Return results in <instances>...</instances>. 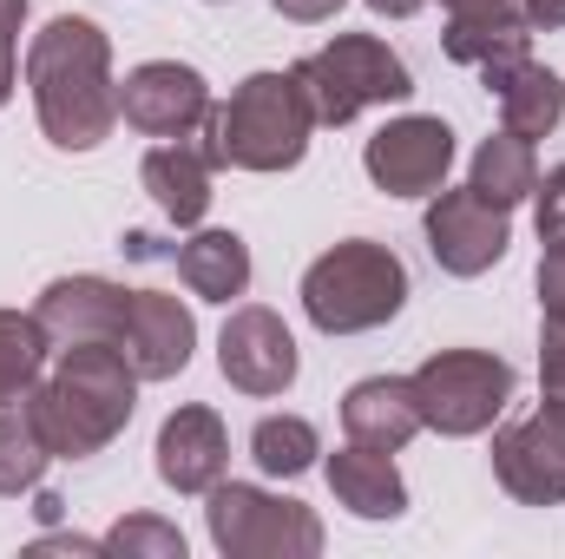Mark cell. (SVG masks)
Listing matches in <instances>:
<instances>
[{
    "instance_id": "obj_16",
    "label": "cell",
    "mask_w": 565,
    "mask_h": 559,
    "mask_svg": "<svg viewBox=\"0 0 565 559\" xmlns=\"http://www.w3.org/2000/svg\"><path fill=\"white\" fill-rule=\"evenodd\" d=\"M211 178H217V151L211 139H158L139 165V184L151 191V204L178 224V231H198L204 211H211Z\"/></svg>"
},
{
    "instance_id": "obj_15",
    "label": "cell",
    "mask_w": 565,
    "mask_h": 559,
    "mask_svg": "<svg viewBox=\"0 0 565 559\" xmlns=\"http://www.w3.org/2000/svg\"><path fill=\"white\" fill-rule=\"evenodd\" d=\"M126 303H132V289L113 277H53L40 289L33 316L53 336V349H73V342H119Z\"/></svg>"
},
{
    "instance_id": "obj_33",
    "label": "cell",
    "mask_w": 565,
    "mask_h": 559,
    "mask_svg": "<svg viewBox=\"0 0 565 559\" xmlns=\"http://www.w3.org/2000/svg\"><path fill=\"white\" fill-rule=\"evenodd\" d=\"M440 7H447V20H467V13H507L520 0H440Z\"/></svg>"
},
{
    "instance_id": "obj_4",
    "label": "cell",
    "mask_w": 565,
    "mask_h": 559,
    "mask_svg": "<svg viewBox=\"0 0 565 559\" xmlns=\"http://www.w3.org/2000/svg\"><path fill=\"white\" fill-rule=\"evenodd\" d=\"M402 303H408V264L375 238H349L302 271V316L322 336H369L395 323Z\"/></svg>"
},
{
    "instance_id": "obj_10",
    "label": "cell",
    "mask_w": 565,
    "mask_h": 559,
    "mask_svg": "<svg viewBox=\"0 0 565 559\" xmlns=\"http://www.w3.org/2000/svg\"><path fill=\"white\" fill-rule=\"evenodd\" d=\"M217 369H224V382L237 395L270 402V395H289L296 389L302 356H296V336H289V323H282L277 309L237 303L231 323H224V336H217Z\"/></svg>"
},
{
    "instance_id": "obj_7",
    "label": "cell",
    "mask_w": 565,
    "mask_h": 559,
    "mask_svg": "<svg viewBox=\"0 0 565 559\" xmlns=\"http://www.w3.org/2000/svg\"><path fill=\"white\" fill-rule=\"evenodd\" d=\"M415 402H422V428L447 434V441H473L487 434L500 409L513 402V362L493 349H440L408 376Z\"/></svg>"
},
{
    "instance_id": "obj_19",
    "label": "cell",
    "mask_w": 565,
    "mask_h": 559,
    "mask_svg": "<svg viewBox=\"0 0 565 559\" xmlns=\"http://www.w3.org/2000/svg\"><path fill=\"white\" fill-rule=\"evenodd\" d=\"M329 494L355 520H402L408 514V481H402L395 454L362 447V441H349V447L329 454Z\"/></svg>"
},
{
    "instance_id": "obj_27",
    "label": "cell",
    "mask_w": 565,
    "mask_h": 559,
    "mask_svg": "<svg viewBox=\"0 0 565 559\" xmlns=\"http://www.w3.org/2000/svg\"><path fill=\"white\" fill-rule=\"evenodd\" d=\"M540 402L565 409V323H540Z\"/></svg>"
},
{
    "instance_id": "obj_34",
    "label": "cell",
    "mask_w": 565,
    "mask_h": 559,
    "mask_svg": "<svg viewBox=\"0 0 565 559\" xmlns=\"http://www.w3.org/2000/svg\"><path fill=\"white\" fill-rule=\"evenodd\" d=\"M369 7H375L382 20H408V13H422L427 0H369Z\"/></svg>"
},
{
    "instance_id": "obj_31",
    "label": "cell",
    "mask_w": 565,
    "mask_h": 559,
    "mask_svg": "<svg viewBox=\"0 0 565 559\" xmlns=\"http://www.w3.org/2000/svg\"><path fill=\"white\" fill-rule=\"evenodd\" d=\"M282 20H296V27H322V20H335L342 13V0H270Z\"/></svg>"
},
{
    "instance_id": "obj_29",
    "label": "cell",
    "mask_w": 565,
    "mask_h": 559,
    "mask_svg": "<svg viewBox=\"0 0 565 559\" xmlns=\"http://www.w3.org/2000/svg\"><path fill=\"white\" fill-rule=\"evenodd\" d=\"M20 27H26V0H0V106L13 99V86H20Z\"/></svg>"
},
{
    "instance_id": "obj_28",
    "label": "cell",
    "mask_w": 565,
    "mask_h": 559,
    "mask_svg": "<svg viewBox=\"0 0 565 559\" xmlns=\"http://www.w3.org/2000/svg\"><path fill=\"white\" fill-rule=\"evenodd\" d=\"M533 204H540V244H546V251H565V165H553V171L540 178Z\"/></svg>"
},
{
    "instance_id": "obj_23",
    "label": "cell",
    "mask_w": 565,
    "mask_h": 559,
    "mask_svg": "<svg viewBox=\"0 0 565 559\" xmlns=\"http://www.w3.org/2000/svg\"><path fill=\"white\" fill-rule=\"evenodd\" d=\"M53 362V336L40 329L33 309H0V409L7 402H26L33 382L46 376Z\"/></svg>"
},
{
    "instance_id": "obj_20",
    "label": "cell",
    "mask_w": 565,
    "mask_h": 559,
    "mask_svg": "<svg viewBox=\"0 0 565 559\" xmlns=\"http://www.w3.org/2000/svg\"><path fill=\"white\" fill-rule=\"evenodd\" d=\"M178 277L198 303H237L250 289V244L237 231H191L178 244Z\"/></svg>"
},
{
    "instance_id": "obj_6",
    "label": "cell",
    "mask_w": 565,
    "mask_h": 559,
    "mask_svg": "<svg viewBox=\"0 0 565 559\" xmlns=\"http://www.w3.org/2000/svg\"><path fill=\"white\" fill-rule=\"evenodd\" d=\"M211 547L224 559H316L322 553V520L302 500H282L250 481H217L204 507Z\"/></svg>"
},
{
    "instance_id": "obj_2",
    "label": "cell",
    "mask_w": 565,
    "mask_h": 559,
    "mask_svg": "<svg viewBox=\"0 0 565 559\" xmlns=\"http://www.w3.org/2000/svg\"><path fill=\"white\" fill-rule=\"evenodd\" d=\"M26 409L40 421L53 461H93L126 434L139 409V376L113 342H73V349H53Z\"/></svg>"
},
{
    "instance_id": "obj_13",
    "label": "cell",
    "mask_w": 565,
    "mask_h": 559,
    "mask_svg": "<svg viewBox=\"0 0 565 559\" xmlns=\"http://www.w3.org/2000/svg\"><path fill=\"white\" fill-rule=\"evenodd\" d=\"M139 382H171L191 369V349H198V316L164 296V289H132L126 303V323H119V342H113Z\"/></svg>"
},
{
    "instance_id": "obj_11",
    "label": "cell",
    "mask_w": 565,
    "mask_h": 559,
    "mask_svg": "<svg viewBox=\"0 0 565 559\" xmlns=\"http://www.w3.org/2000/svg\"><path fill=\"white\" fill-rule=\"evenodd\" d=\"M513 211H493L487 198H473V184H460V191H434L427 198V251H434V264L447 271V277H487L500 257H507V244H513V224H507Z\"/></svg>"
},
{
    "instance_id": "obj_26",
    "label": "cell",
    "mask_w": 565,
    "mask_h": 559,
    "mask_svg": "<svg viewBox=\"0 0 565 559\" xmlns=\"http://www.w3.org/2000/svg\"><path fill=\"white\" fill-rule=\"evenodd\" d=\"M106 553H126V559H184V534L158 514H126L113 534H106Z\"/></svg>"
},
{
    "instance_id": "obj_8",
    "label": "cell",
    "mask_w": 565,
    "mask_h": 559,
    "mask_svg": "<svg viewBox=\"0 0 565 559\" xmlns=\"http://www.w3.org/2000/svg\"><path fill=\"white\" fill-rule=\"evenodd\" d=\"M211 113H217L211 80L184 60H145L119 86V119L145 139H198Z\"/></svg>"
},
{
    "instance_id": "obj_24",
    "label": "cell",
    "mask_w": 565,
    "mask_h": 559,
    "mask_svg": "<svg viewBox=\"0 0 565 559\" xmlns=\"http://www.w3.org/2000/svg\"><path fill=\"white\" fill-rule=\"evenodd\" d=\"M316 454H322V434H316V421L309 415H264L257 428H250V461H257L270 481H296V474H309Z\"/></svg>"
},
{
    "instance_id": "obj_12",
    "label": "cell",
    "mask_w": 565,
    "mask_h": 559,
    "mask_svg": "<svg viewBox=\"0 0 565 559\" xmlns=\"http://www.w3.org/2000/svg\"><path fill=\"white\" fill-rule=\"evenodd\" d=\"M493 474L520 507H559L565 500V409H533L526 421L493 434Z\"/></svg>"
},
{
    "instance_id": "obj_17",
    "label": "cell",
    "mask_w": 565,
    "mask_h": 559,
    "mask_svg": "<svg viewBox=\"0 0 565 559\" xmlns=\"http://www.w3.org/2000/svg\"><path fill=\"white\" fill-rule=\"evenodd\" d=\"M342 434L362 441V447H382V454H402L415 434H422V402H415V382L408 376H369L342 395Z\"/></svg>"
},
{
    "instance_id": "obj_32",
    "label": "cell",
    "mask_w": 565,
    "mask_h": 559,
    "mask_svg": "<svg viewBox=\"0 0 565 559\" xmlns=\"http://www.w3.org/2000/svg\"><path fill=\"white\" fill-rule=\"evenodd\" d=\"M520 13H526L533 33H559L565 27V0H520Z\"/></svg>"
},
{
    "instance_id": "obj_9",
    "label": "cell",
    "mask_w": 565,
    "mask_h": 559,
    "mask_svg": "<svg viewBox=\"0 0 565 559\" xmlns=\"http://www.w3.org/2000/svg\"><path fill=\"white\" fill-rule=\"evenodd\" d=\"M362 171L388 198H434L454 171V126L434 113H402L362 145Z\"/></svg>"
},
{
    "instance_id": "obj_25",
    "label": "cell",
    "mask_w": 565,
    "mask_h": 559,
    "mask_svg": "<svg viewBox=\"0 0 565 559\" xmlns=\"http://www.w3.org/2000/svg\"><path fill=\"white\" fill-rule=\"evenodd\" d=\"M46 467H53V447H46L33 409L26 402H7L0 409V494H33Z\"/></svg>"
},
{
    "instance_id": "obj_18",
    "label": "cell",
    "mask_w": 565,
    "mask_h": 559,
    "mask_svg": "<svg viewBox=\"0 0 565 559\" xmlns=\"http://www.w3.org/2000/svg\"><path fill=\"white\" fill-rule=\"evenodd\" d=\"M440 46H447V60L473 66L487 80V93H493L513 66L533 60V27H526L520 7H507V13H467V20H447Z\"/></svg>"
},
{
    "instance_id": "obj_21",
    "label": "cell",
    "mask_w": 565,
    "mask_h": 559,
    "mask_svg": "<svg viewBox=\"0 0 565 559\" xmlns=\"http://www.w3.org/2000/svg\"><path fill=\"white\" fill-rule=\"evenodd\" d=\"M467 184H473V198H487L493 211H513V204H526L533 191H540V151L533 139H520V133H493V139H480L473 151V165H467Z\"/></svg>"
},
{
    "instance_id": "obj_1",
    "label": "cell",
    "mask_w": 565,
    "mask_h": 559,
    "mask_svg": "<svg viewBox=\"0 0 565 559\" xmlns=\"http://www.w3.org/2000/svg\"><path fill=\"white\" fill-rule=\"evenodd\" d=\"M26 93L40 113V133L60 151H99L119 126V80H113V40L86 13H53L26 40Z\"/></svg>"
},
{
    "instance_id": "obj_35",
    "label": "cell",
    "mask_w": 565,
    "mask_h": 559,
    "mask_svg": "<svg viewBox=\"0 0 565 559\" xmlns=\"http://www.w3.org/2000/svg\"><path fill=\"white\" fill-rule=\"evenodd\" d=\"M211 7H217V0H211Z\"/></svg>"
},
{
    "instance_id": "obj_30",
    "label": "cell",
    "mask_w": 565,
    "mask_h": 559,
    "mask_svg": "<svg viewBox=\"0 0 565 559\" xmlns=\"http://www.w3.org/2000/svg\"><path fill=\"white\" fill-rule=\"evenodd\" d=\"M540 309L565 323V251H546L540 257Z\"/></svg>"
},
{
    "instance_id": "obj_14",
    "label": "cell",
    "mask_w": 565,
    "mask_h": 559,
    "mask_svg": "<svg viewBox=\"0 0 565 559\" xmlns=\"http://www.w3.org/2000/svg\"><path fill=\"white\" fill-rule=\"evenodd\" d=\"M158 481L171 494H211L231 467V434H224V415L204 409V402H184L171 409L164 428H158Z\"/></svg>"
},
{
    "instance_id": "obj_3",
    "label": "cell",
    "mask_w": 565,
    "mask_h": 559,
    "mask_svg": "<svg viewBox=\"0 0 565 559\" xmlns=\"http://www.w3.org/2000/svg\"><path fill=\"white\" fill-rule=\"evenodd\" d=\"M204 139L217 151V165L231 171H296L302 151L316 139V106L296 80V66H270V73H250L204 126Z\"/></svg>"
},
{
    "instance_id": "obj_5",
    "label": "cell",
    "mask_w": 565,
    "mask_h": 559,
    "mask_svg": "<svg viewBox=\"0 0 565 559\" xmlns=\"http://www.w3.org/2000/svg\"><path fill=\"white\" fill-rule=\"evenodd\" d=\"M296 80L316 106V126H349L369 106H402L415 93L408 60L375 33H335L322 53L296 60Z\"/></svg>"
},
{
    "instance_id": "obj_22",
    "label": "cell",
    "mask_w": 565,
    "mask_h": 559,
    "mask_svg": "<svg viewBox=\"0 0 565 559\" xmlns=\"http://www.w3.org/2000/svg\"><path fill=\"white\" fill-rule=\"evenodd\" d=\"M500 126L507 133H520V139H553V126L565 119V80L553 66H540V60H526V66H513L500 86Z\"/></svg>"
}]
</instances>
